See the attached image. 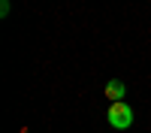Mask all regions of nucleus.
<instances>
[{
  "label": "nucleus",
  "instance_id": "obj_1",
  "mask_svg": "<svg viewBox=\"0 0 151 133\" xmlns=\"http://www.w3.org/2000/svg\"><path fill=\"white\" fill-rule=\"evenodd\" d=\"M106 121H109L115 130H127V127L133 124V109L124 103V100H121V103H112L109 112H106Z\"/></svg>",
  "mask_w": 151,
  "mask_h": 133
},
{
  "label": "nucleus",
  "instance_id": "obj_3",
  "mask_svg": "<svg viewBox=\"0 0 151 133\" xmlns=\"http://www.w3.org/2000/svg\"><path fill=\"white\" fill-rule=\"evenodd\" d=\"M9 9H12V3H9V0H0V15H3V18L9 15Z\"/></svg>",
  "mask_w": 151,
  "mask_h": 133
},
{
  "label": "nucleus",
  "instance_id": "obj_2",
  "mask_svg": "<svg viewBox=\"0 0 151 133\" xmlns=\"http://www.w3.org/2000/svg\"><path fill=\"white\" fill-rule=\"evenodd\" d=\"M124 94H127V85H124L121 79L106 82V97H109V103H121V100H124Z\"/></svg>",
  "mask_w": 151,
  "mask_h": 133
}]
</instances>
